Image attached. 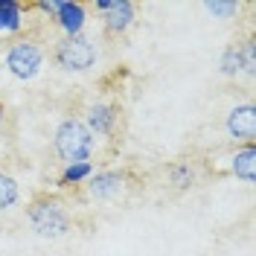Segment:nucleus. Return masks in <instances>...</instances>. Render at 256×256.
<instances>
[{
    "label": "nucleus",
    "instance_id": "obj_10",
    "mask_svg": "<svg viewBox=\"0 0 256 256\" xmlns=\"http://www.w3.org/2000/svg\"><path fill=\"white\" fill-rule=\"evenodd\" d=\"M230 172L239 178L242 184H254L256 180V146L244 143L230 154Z\"/></svg>",
    "mask_w": 256,
    "mask_h": 256
},
{
    "label": "nucleus",
    "instance_id": "obj_12",
    "mask_svg": "<svg viewBox=\"0 0 256 256\" xmlns=\"http://www.w3.org/2000/svg\"><path fill=\"white\" fill-rule=\"evenodd\" d=\"M94 172H96V169H94V163H90V160H84V163H70V166H64L62 175H58V186L70 190V186L88 184Z\"/></svg>",
    "mask_w": 256,
    "mask_h": 256
},
{
    "label": "nucleus",
    "instance_id": "obj_7",
    "mask_svg": "<svg viewBox=\"0 0 256 256\" xmlns=\"http://www.w3.org/2000/svg\"><path fill=\"white\" fill-rule=\"evenodd\" d=\"M82 122L88 126V131L94 137H111L114 131H116V122H120V108L114 102H108V99L90 102Z\"/></svg>",
    "mask_w": 256,
    "mask_h": 256
},
{
    "label": "nucleus",
    "instance_id": "obj_9",
    "mask_svg": "<svg viewBox=\"0 0 256 256\" xmlns=\"http://www.w3.org/2000/svg\"><path fill=\"white\" fill-rule=\"evenodd\" d=\"M56 26L64 32V38H73V35H84L88 26V6L84 3H73V0H62L58 3V12H56Z\"/></svg>",
    "mask_w": 256,
    "mask_h": 256
},
{
    "label": "nucleus",
    "instance_id": "obj_2",
    "mask_svg": "<svg viewBox=\"0 0 256 256\" xmlns=\"http://www.w3.org/2000/svg\"><path fill=\"white\" fill-rule=\"evenodd\" d=\"M94 148H96V137L88 131V126L79 116H64L52 131V152H56L58 160H64V166L90 160Z\"/></svg>",
    "mask_w": 256,
    "mask_h": 256
},
{
    "label": "nucleus",
    "instance_id": "obj_5",
    "mask_svg": "<svg viewBox=\"0 0 256 256\" xmlns=\"http://www.w3.org/2000/svg\"><path fill=\"white\" fill-rule=\"evenodd\" d=\"M94 9L102 15V26L108 35H126L137 20V6L131 0H96Z\"/></svg>",
    "mask_w": 256,
    "mask_h": 256
},
{
    "label": "nucleus",
    "instance_id": "obj_13",
    "mask_svg": "<svg viewBox=\"0 0 256 256\" xmlns=\"http://www.w3.org/2000/svg\"><path fill=\"white\" fill-rule=\"evenodd\" d=\"M20 201V186H18L15 175L0 172V212H9Z\"/></svg>",
    "mask_w": 256,
    "mask_h": 256
},
{
    "label": "nucleus",
    "instance_id": "obj_3",
    "mask_svg": "<svg viewBox=\"0 0 256 256\" xmlns=\"http://www.w3.org/2000/svg\"><path fill=\"white\" fill-rule=\"evenodd\" d=\"M44 62H47V52L38 41L32 38H15L6 52H3V67L6 73L18 82H32L41 76L44 70Z\"/></svg>",
    "mask_w": 256,
    "mask_h": 256
},
{
    "label": "nucleus",
    "instance_id": "obj_1",
    "mask_svg": "<svg viewBox=\"0 0 256 256\" xmlns=\"http://www.w3.org/2000/svg\"><path fill=\"white\" fill-rule=\"evenodd\" d=\"M26 222L38 239L47 242H58L73 230V216L67 204L56 195H35L32 204L26 207Z\"/></svg>",
    "mask_w": 256,
    "mask_h": 256
},
{
    "label": "nucleus",
    "instance_id": "obj_4",
    "mask_svg": "<svg viewBox=\"0 0 256 256\" xmlns=\"http://www.w3.org/2000/svg\"><path fill=\"white\" fill-rule=\"evenodd\" d=\"M52 62L64 73H88L99 62V47H96L94 38H88V35L62 38L52 47Z\"/></svg>",
    "mask_w": 256,
    "mask_h": 256
},
{
    "label": "nucleus",
    "instance_id": "obj_8",
    "mask_svg": "<svg viewBox=\"0 0 256 256\" xmlns=\"http://www.w3.org/2000/svg\"><path fill=\"white\" fill-rule=\"evenodd\" d=\"M126 192V175L116 169H99L88 180V195L94 201H114Z\"/></svg>",
    "mask_w": 256,
    "mask_h": 256
},
{
    "label": "nucleus",
    "instance_id": "obj_11",
    "mask_svg": "<svg viewBox=\"0 0 256 256\" xmlns=\"http://www.w3.org/2000/svg\"><path fill=\"white\" fill-rule=\"evenodd\" d=\"M26 6L18 0H0V35H18L26 24Z\"/></svg>",
    "mask_w": 256,
    "mask_h": 256
},
{
    "label": "nucleus",
    "instance_id": "obj_18",
    "mask_svg": "<svg viewBox=\"0 0 256 256\" xmlns=\"http://www.w3.org/2000/svg\"><path fill=\"white\" fill-rule=\"evenodd\" d=\"M58 3L62 0H35V3H30L26 9H38V12H44L47 18H56V12H58Z\"/></svg>",
    "mask_w": 256,
    "mask_h": 256
},
{
    "label": "nucleus",
    "instance_id": "obj_14",
    "mask_svg": "<svg viewBox=\"0 0 256 256\" xmlns=\"http://www.w3.org/2000/svg\"><path fill=\"white\" fill-rule=\"evenodd\" d=\"M166 175H169V184L175 186V190H190V186H195V169H192L190 163H184V160H178V163H172L169 169H166Z\"/></svg>",
    "mask_w": 256,
    "mask_h": 256
},
{
    "label": "nucleus",
    "instance_id": "obj_19",
    "mask_svg": "<svg viewBox=\"0 0 256 256\" xmlns=\"http://www.w3.org/2000/svg\"><path fill=\"white\" fill-rule=\"evenodd\" d=\"M3 126H6V105L0 102V131H3Z\"/></svg>",
    "mask_w": 256,
    "mask_h": 256
},
{
    "label": "nucleus",
    "instance_id": "obj_16",
    "mask_svg": "<svg viewBox=\"0 0 256 256\" xmlns=\"http://www.w3.org/2000/svg\"><path fill=\"white\" fill-rule=\"evenodd\" d=\"M201 9L207 15L218 18V20H230V18H236L242 12V3H233V0H204Z\"/></svg>",
    "mask_w": 256,
    "mask_h": 256
},
{
    "label": "nucleus",
    "instance_id": "obj_17",
    "mask_svg": "<svg viewBox=\"0 0 256 256\" xmlns=\"http://www.w3.org/2000/svg\"><path fill=\"white\" fill-rule=\"evenodd\" d=\"M242 52V64H244V76H254L256 73V38L250 35L244 44H239Z\"/></svg>",
    "mask_w": 256,
    "mask_h": 256
},
{
    "label": "nucleus",
    "instance_id": "obj_6",
    "mask_svg": "<svg viewBox=\"0 0 256 256\" xmlns=\"http://www.w3.org/2000/svg\"><path fill=\"white\" fill-rule=\"evenodd\" d=\"M224 131L233 143H254L256 140V105L254 102H242L233 105L224 116Z\"/></svg>",
    "mask_w": 256,
    "mask_h": 256
},
{
    "label": "nucleus",
    "instance_id": "obj_15",
    "mask_svg": "<svg viewBox=\"0 0 256 256\" xmlns=\"http://www.w3.org/2000/svg\"><path fill=\"white\" fill-rule=\"evenodd\" d=\"M218 70H222V76L227 79H236L244 73V64H242V52L239 47H227L222 52V58H218Z\"/></svg>",
    "mask_w": 256,
    "mask_h": 256
}]
</instances>
